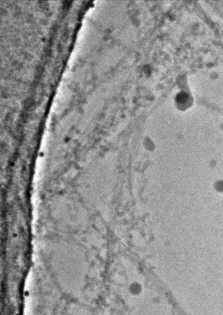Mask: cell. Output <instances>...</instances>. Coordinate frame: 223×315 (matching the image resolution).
Returning <instances> with one entry per match:
<instances>
[{
    "label": "cell",
    "mask_w": 223,
    "mask_h": 315,
    "mask_svg": "<svg viewBox=\"0 0 223 315\" xmlns=\"http://www.w3.org/2000/svg\"><path fill=\"white\" fill-rule=\"evenodd\" d=\"M218 188L219 190H223V183H219V184L218 185Z\"/></svg>",
    "instance_id": "6da1fadb"
}]
</instances>
